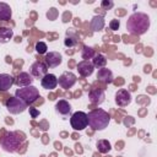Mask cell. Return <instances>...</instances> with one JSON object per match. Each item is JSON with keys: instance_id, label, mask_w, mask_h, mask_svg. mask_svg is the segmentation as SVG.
Segmentation results:
<instances>
[{"instance_id": "8992f818", "label": "cell", "mask_w": 157, "mask_h": 157, "mask_svg": "<svg viewBox=\"0 0 157 157\" xmlns=\"http://www.w3.org/2000/svg\"><path fill=\"white\" fill-rule=\"evenodd\" d=\"M5 105H6V109H7L11 114H20V113H23V112L27 109V107H28L22 99L17 98V97H10V98L6 101Z\"/></svg>"}, {"instance_id": "3957f363", "label": "cell", "mask_w": 157, "mask_h": 157, "mask_svg": "<svg viewBox=\"0 0 157 157\" xmlns=\"http://www.w3.org/2000/svg\"><path fill=\"white\" fill-rule=\"evenodd\" d=\"M22 142H23V136L15 131L6 132L0 140V145H1L2 150L6 152H10V153L16 152L20 148V146L22 145Z\"/></svg>"}, {"instance_id": "4fadbf2b", "label": "cell", "mask_w": 157, "mask_h": 157, "mask_svg": "<svg viewBox=\"0 0 157 157\" xmlns=\"http://www.w3.org/2000/svg\"><path fill=\"white\" fill-rule=\"evenodd\" d=\"M33 76L29 74V72H20L17 78H16V85L18 86V88L21 87H27V86H31L32 82H33Z\"/></svg>"}, {"instance_id": "83f0119b", "label": "cell", "mask_w": 157, "mask_h": 157, "mask_svg": "<svg viewBox=\"0 0 157 157\" xmlns=\"http://www.w3.org/2000/svg\"><path fill=\"white\" fill-rule=\"evenodd\" d=\"M29 113H31L32 118H37L39 115V110H37L36 108H29Z\"/></svg>"}, {"instance_id": "52a82bcc", "label": "cell", "mask_w": 157, "mask_h": 157, "mask_svg": "<svg viewBox=\"0 0 157 157\" xmlns=\"http://www.w3.org/2000/svg\"><path fill=\"white\" fill-rule=\"evenodd\" d=\"M76 81H77V77H76V75H75L74 72H71V71H65V72H63V74L59 76V78H58L59 86H60L61 88H65V90L71 88V87L76 83Z\"/></svg>"}, {"instance_id": "4316f807", "label": "cell", "mask_w": 157, "mask_h": 157, "mask_svg": "<svg viewBox=\"0 0 157 157\" xmlns=\"http://www.w3.org/2000/svg\"><path fill=\"white\" fill-rule=\"evenodd\" d=\"M113 5H114V2L110 1V0H103V1L101 2V6H102L104 10H109V9H112Z\"/></svg>"}, {"instance_id": "277c9868", "label": "cell", "mask_w": 157, "mask_h": 157, "mask_svg": "<svg viewBox=\"0 0 157 157\" xmlns=\"http://www.w3.org/2000/svg\"><path fill=\"white\" fill-rule=\"evenodd\" d=\"M15 97L22 99L27 105H29L39 98V91H38L37 87L31 85V86H27V87L17 88L16 92H15Z\"/></svg>"}, {"instance_id": "d6986e66", "label": "cell", "mask_w": 157, "mask_h": 157, "mask_svg": "<svg viewBox=\"0 0 157 157\" xmlns=\"http://www.w3.org/2000/svg\"><path fill=\"white\" fill-rule=\"evenodd\" d=\"M12 16V10L9 4L0 2V21H9Z\"/></svg>"}, {"instance_id": "30bf717a", "label": "cell", "mask_w": 157, "mask_h": 157, "mask_svg": "<svg viewBox=\"0 0 157 157\" xmlns=\"http://www.w3.org/2000/svg\"><path fill=\"white\" fill-rule=\"evenodd\" d=\"M31 75L34 76V77H43L48 74V67L45 65V63H42V61H36L31 65Z\"/></svg>"}, {"instance_id": "9c48e42d", "label": "cell", "mask_w": 157, "mask_h": 157, "mask_svg": "<svg viewBox=\"0 0 157 157\" xmlns=\"http://www.w3.org/2000/svg\"><path fill=\"white\" fill-rule=\"evenodd\" d=\"M130 102H131V94L128 90L121 88L115 93V103L119 107H126L130 104Z\"/></svg>"}, {"instance_id": "5bb4252c", "label": "cell", "mask_w": 157, "mask_h": 157, "mask_svg": "<svg viewBox=\"0 0 157 157\" xmlns=\"http://www.w3.org/2000/svg\"><path fill=\"white\" fill-rule=\"evenodd\" d=\"M40 83L45 90H54L58 86V78L54 74H47L45 76L42 77Z\"/></svg>"}, {"instance_id": "e0dca14e", "label": "cell", "mask_w": 157, "mask_h": 157, "mask_svg": "<svg viewBox=\"0 0 157 157\" xmlns=\"http://www.w3.org/2000/svg\"><path fill=\"white\" fill-rule=\"evenodd\" d=\"M104 17L101 15H96L91 20V29L93 32H99L104 28Z\"/></svg>"}, {"instance_id": "7402d4cb", "label": "cell", "mask_w": 157, "mask_h": 157, "mask_svg": "<svg viewBox=\"0 0 157 157\" xmlns=\"http://www.w3.org/2000/svg\"><path fill=\"white\" fill-rule=\"evenodd\" d=\"M97 150L101 152V153H108L110 150H112V145L108 140H98L97 141Z\"/></svg>"}, {"instance_id": "6da1fadb", "label": "cell", "mask_w": 157, "mask_h": 157, "mask_svg": "<svg viewBox=\"0 0 157 157\" xmlns=\"http://www.w3.org/2000/svg\"><path fill=\"white\" fill-rule=\"evenodd\" d=\"M150 28V17L144 12H134L126 21V29L130 34L141 36Z\"/></svg>"}, {"instance_id": "7c38bea8", "label": "cell", "mask_w": 157, "mask_h": 157, "mask_svg": "<svg viewBox=\"0 0 157 157\" xmlns=\"http://www.w3.org/2000/svg\"><path fill=\"white\" fill-rule=\"evenodd\" d=\"M88 98H90V102L92 104H101V103H103V101L105 98V94H104V91L103 90H101V88H93V90L90 91Z\"/></svg>"}, {"instance_id": "cb8c5ba5", "label": "cell", "mask_w": 157, "mask_h": 157, "mask_svg": "<svg viewBox=\"0 0 157 157\" xmlns=\"http://www.w3.org/2000/svg\"><path fill=\"white\" fill-rule=\"evenodd\" d=\"M77 42H78V39H77L76 36H70L69 34V36H66V38L64 40V44H65V47L72 48V47H75L77 44Z\"/></svg>"}, {"instance_id": "ffe728a7", "label": "cell", "mask_w": 157, "mask_h": 157, "mask_svg": "<svg viewBox=\"0 0 157 157\" xmlns=\"http://www.w3.org/2000/svg\"><path fill=\"white\" fill-rule=\"evenodd\" d=\"M13 37V31L10 27H0V43H9Z\"/></svg>"}, {"instance_id": "5b68a950", "label": "cell", "mask_w": 157, "mask_h": 157, "mask_svg": "<svg viewBox=\"0 0 157 157\" xmlns=\"http://www.w3.org/2000/svg\"><path fill=\"white\" fill-rule=\"evenodd\" d=\"M70 124L74 130L81 131L87 128L88 125V118L85 112H75L70 118Z\"/></svg>"}, {"instance_id": "d4e9b609", "label": "cell", "mask_w": 157, "mask_h": 157, "mask_svg": "<svg viewBox=\"0 0 157 157\" xmlns=\"http://www.w3.org/2000/svg\"><path fill=\"white\" fill-rule=\"evenodd\" d=\"M47 49H48V47H47V44L44 42H37L36 43V52L38 54H45Z\"/></svg>"}, {"instance_id": "9a60e30c", "label": "cell", "mask_w": 157, "mask_h": 157, "mask_svg": "<svg viewBox=\"0 0 157 157\" xmlns=\"http://www.w3.org/2000/svg\"><path fill=\"white\" fill-rule=\"evenodd\" d=\"M15 83V78L10 74H0V91H7Z\"/></svg>"}, {"instance_id": "ba28073f", "label": "cell", "mask_w": 157, "mask_h": 157, "mask_svg": "<svg viewBox=\"0 0 157 157\" xmlns=\"http://www.w3.org/2000/svg\"><path fill=\"white\" fill-rule=\"evenodd\" d=\"M44 61L47 67H58L63 61V56L58 52H49L45 54Z\"/></svg>"}, {"instance_id": "603a6c76", "label": "cell", "mask_w": 157, "mask_h": 157, "mask_svg": "<svg viewBox=\"0 0 157 157\" xmlns=\"http://www.w3.org/2000/svg\"><path fill=\"white\" fill-rule=\"evenodd\" d=\"M81 55H82V59L88 60V59H92V58L96 55V53H94V49H93V48L85 45V47H83V49H82Z\"/></svg>"}, {"instance_id": "ac0fdd59", "label": "cell", "mask_w": 157, "mask_h": 157, "mask_svg": "<svg viewBox=\"0 0 157 157\" xmlns=\"http://www.w3.org/2000/svg\"><path fill=\"white\" fill-rule=\"evenodd\" d=\"M55 110H56V113H59L61 115H67L70 113V110H71V105H70V103L67 101L60 99L55 104Z\"/></svg>"}, {"instance_id": "8fae6325", "label": "cell", "mask_w": 157, "mask_h": 157, "mask_svg": "<svg viewBox=\"0 0 157 157\" xmlns=\"http://www.w3.org/2000/svg\"><path fill=\"white\" fill-rule=\"evenodd\" d=\"M93 70H94V67H93V65L90 60H82L77 64V71L83 77L91 76L93 74Z\"/></svg>"}, {"instance_id": "484cf974", "label": "cell", "mask_w": 157, "mask_h": 157, "mask_svg": "<svg viewBox=\"0 0 157 157\" xmlns=\"http://www.w3.org/2000/svg\"><path fill=\"white\" fill-rule=\"evenodd\" d=\"M119 27H120V21H119V20L114 18V20H112V21L109 22V28H110L112 31H117V29H119Z\"/></svg>"}, {"instance_id": "2e32d148", "label": "cell", "mask_w": 157, "mask_h": 157, "mask_svg": "<svg viewBox=\"0 0 157 157\" xmlns=\"http://www.w3.org/2000/svg\"><path fill=\"white\" fill-rule=\"evenodd\" d=\"M97 78H98L99 81L104 82V83H112L113 80H114L113 72H112L109 69H107V67H102V69L98 70V72H97Z\"/></svg>"}, {"instance_id": "44dd1931", "label": "cell", "mask_w": 157, "mask_h": 157, "mask_svg": "<svg viewBox=\"0 0 157 157\" xmlns=\"http://www.w3.org/2000/svg\"><path fill=\"white\" fill-rule=\"evenodd\" d=\"M107 64V59L104 55L102 54H96L93 58H92V65L93 67H98V69H102Z\"/></svg>"}, {"instance_id": "7a4b0ae2", "label": "cell", "mask_w": 157, "mask_h": 157, "mask_svg": "<svg viewBox=\"0 0 157 157\" xmlns=\"http://www.w3.org/2000/svg\"><path fill=\"white\" fill-rule=\"evenodd\" d=\"M87 118H88V125L93 130H103L108 126V124L110 121V117H109L108 112H105L102 108L91 110L87 114Z\"/></svg>"}]
</instances>
